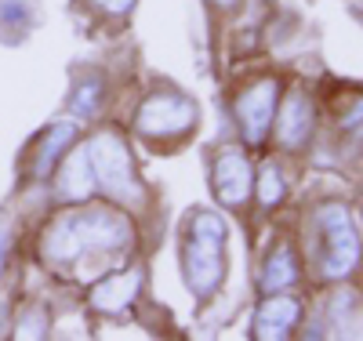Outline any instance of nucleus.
I'll use <instances>...</instances> for the list:
<instances>
[{
	"instance_id": "nucleus-19",
	"label": "nucleus",
	"mask_w": 363,
	"mask_h": 341,
	"mask_svg": "<svg viewBox=\"0 0 363 341\" xmlns=\"http://www.w3.org/2000/svg\"><path fill=\"white\" fill-rule=\"evenodd\" d=\"M215 4H222V8H233V4H236V0H215Z\"/></svg>"
},
{
	"instance_id": "nucleus-4",
	"label": "nucleus",
	"mask_w": 363,
	"mask_h": 341,
	"mask_svg": "<svg viewBox=\"0 0 363 341\" xmlns=\"http://www.w3.org/2000/svg\"><path fill=\"white\" fill-rule=\"evenodd\" d=\"M320 229V272L327 280H342L359 265V236L352 229V218L342 203H327L316 214Z\"/></svg>"
},
{
	"instance_id": "nucleus-15",
	"label": "nucleus",
	"mask_w": 363,
	"mask_h": 341,
	"mask_svg": "<svg viewBox=\"0 0 363 341\" xmlns=\"http://www.w3.org/2000/svg\"><path fill=\"white\" fill-rule=\"evenodd\" d=\"M95 95H99V84H84V87H77V91H73V109H77L80 116H87L91 109H95Z\"/></svg>"
},
{
	"instance_id": "nucleus-8",
	"label": "nucleus",
	"mask_w": 363,
	"mask_h": 341,
	"mask_svg": "<svg viewBox=\"0 0 363 341\" xmlns=\"http://www.w3.org/2000/svg\"><path fill=\"white\" fill-rule=\"evenodd\" d=\"M142 287V272L138 269H124V272H109L102 276V284L91 291V305L99 313H124V308L135 301Z\"/></svg>"
},
{
	"instance_id": "nucleus-3",
	"label": "nucleus",
	"mask_w": 363,
	"mask_h": 341,
	"mask_svg": "<svg viewBox=\"0 0 363 341\" xmlns=\"http://www.w3.org/2000/svg\"><path fill=\"white\" fill-rule=\"evenodd\" d=\"M84 152H87V167H91L95 189H102L106 196H113L120 203H142V185L135 178L131 149L124 138L113 131H102L84 145Z\"/></svg>"
},
{
	"instance_id": "nucleus-18",
	"label": "nucleus",
	"mask_w": 363,
	"mask_h": 341,
	"mask_svg": "<svg viewBox=\"0 0 363 341\" xmlns=\"http://www.w3.org/2000/svg\"><path fill=\"white\" fill-rule=\"evenodd\" d=\"M8 240H11V236H8V229L0 225V272H4V258H8Z\"/></svg>"
},
{
	"instance_id": "nucleus-14",
	"label": "nucleus",
	"mask_w": 363,
	"mask_h": 341,
	"mask_svg": "<svg viewBox=\"0 0 363 341\" xmlns=\"http://www.w3.org/2000/svg\"><path fill=\"white\" fill-rule=\"evenodd\" d=\"M342 128L352 135H363V95H356L349 109H342Z\"/></svg>"
},
{
	"instance_id": "nucleus-10",
	"label": "nucleus",
	"mask_w": 363,
	"mask_h": 341,
	"mask_svg": "<svg viewBox=\"0 0 363 341\" xmlns=\"http://www.w3.org/2000/svg\"><path fill=\"white\" fill-rule=\"evenodd\" d=\"M313 135V109L301 95H291L284 106H280V120H277V142L284 149H298L306 145Z\"/></svg>"
},
{
	"instance_id": "nucleus-5",
	"label": "nucleus",
	"mask_w": 363,
	"mask_h": 341,
	"mask_svg": "<svg viewBox=\"0 0 363 341\" xmlns=\"http://www.w3.org/2000/svg\"><path fill=\"white\" fill-rule=\"evenodd\" d=\"M193 123H196V106L189 99H182V95H171V91H164V95H149L138 113H135V128L138 135L145 138H182L186 131H193Z\"/></svg>"
},
{
	"instance_id": "nucleus-17",
	"label": "nucleus",
	"mask_w": 363,
	"mask_h": 341,
	"mask_svg": "<svg viewBox=\"0 0 363 341\" xmlns=\"http://www.w3.org/2000/svg\"><path fill=\"white\" fill-rule=\"evenodd\" d=\"M44 327H48V316H44V313H37L33 320H26V323L18 327V334H26V337H37V334H44Z\"/></svg>"
},
{
	"instance_id": "nucleus-11",
	"label": "nucleus",
	"mask_w": 363,
	"mask_h": 341,
	"mask_svg": "<svg viewBox=\"0 0 363 341\" xmlns=\"http://www.w3.org/2000/svg\"><path fill=\"white\" fill-rule=\"evenodd\" d=\"M298 316H301L298 301H291V298H269V301L258 308L255 334H258V337H287L291 327L298 323Z\"/></svg>"
},
{
	"instance_id": "nucleus-2",
	"label": "nucleus",
	"mask_w": 363,
	"mask_h": 341,
	"mask_svg": "<svg viewBox=\"0 0 363 341\" xmlns=\"http://www.w3.org/2000/svg\"><path fill=\"white\" fill-rule=\"evenodd\" d=\"M222 251H225L222 218L196 211L186 225V284L193 294L207 298L222 284Z\"/></svg>"
},
{
	"instance_id": "nucleus-12",
	"label": "nucleus",
	"mask_w": 363,
	"mask_h": 341,
	"mask_svg": "<svg viewBox=\"0 0 363 341\" xmlns=\"http://www.w3.org/2000/svg\"><path fill=\"white\" fill-rule=\"evenodd\" d=\"M298 284V262H294V251L287 243H280L277 251L269 255V262H265V272H262V287L269 291V294H280V291H287V287H294Z\"/></svg>"
},
{
	"instance_id": "nucleus-9",
	"label": "nucleus",
	"mask_w": 363,
	"mask_h": 341,
	"mask_svg": "<svg viewBox=\"0 0 363 341\" xmlns=\"http://www.w3.org/2000/svg\"><path fill=\"white\" fill-rule=\"evenodd\" d=\"M73 138H77V123L73 120H62V123H55V128H48L44 138L37 142V149H33V157H29V174H33L37 181L48 178L55 171L58 157L73 145Z\"/></svg>"
},
{
	"instance_id": "nucleus-16",
	"label": "nucleus",
	"mask_w": 363,
	"mask_h": 341,
	"mask_svg": "<svg viewBox=\"0 0 363 341\" xmlns=\"http://www.w3.org/2000/svg\"><path fill=\"white\" fill-rule=\"evenodd\" d=\"M91 4L102 8V11H109V15H124V11H131L135 0H91Z\"/></svg>"
},
{
	"instance_id": "nucleus-13",
	"label": "nucleus",
	"mask_w": 363,
	"mask_h": 341,
	"mask_svg": "<svg viewBox=\"0 0 363 341\" xmlns=\"http://www.w3.org/2000/svg\"><path fill=\"white\" fill-rule=\"evenodd\" d=\"M280 200H284V174L277 167H265V174H262V203L277 207Z\"/></svg>"
},
{
	"instance_id": "nucleus-7",
	"label": "nucleus",
	"mask_w": 363,
	"mask_h": 341,
	"mask_svg": "<svg viewBox=\"0 0 363 341\" xmlns=\"http://www.w3.org/2000/svg\"><path fill=\"white\" fill-rule=\"evenodd\" d=\"M251 185H255V174H251L247 157L236 149H225L215 160V196L225 207H240L251 196Z\"/></svg>"
},
{
	"instance_id": "nucleus-1",
	"label": "nucleus",
	"mask_w": 363,
	"mask_h": 341,
	"mask_svg": "<svg viewBox=\"0 0 363 341\" xmlns=\"http://www.w3.org/2000/svg\"><path fill=\"white\" fill-rule=\"evenodd\" d=\"M135 229L116 211H66L44 229L40 258L58 276L91 280L131 255Z\"/></svg>"
},
{
	"instance_id": "nucleus-6",
	"label": "nucleus",
	"mask_w": 363,
	"mask_h": 341,
	"mask_svg": "<svg viewBox=\"0 0 363 341\" xmlns=\"http://www.w3.org/2000/svg\"><path fill=\"white\" fill-rule=\"evenodd\" d=\"M277 95H280V84L265 77L236 99V120H240V131H244L247 145L265 142V135L272 128V113H277Z\"/></svg>"
}]
</instances>
